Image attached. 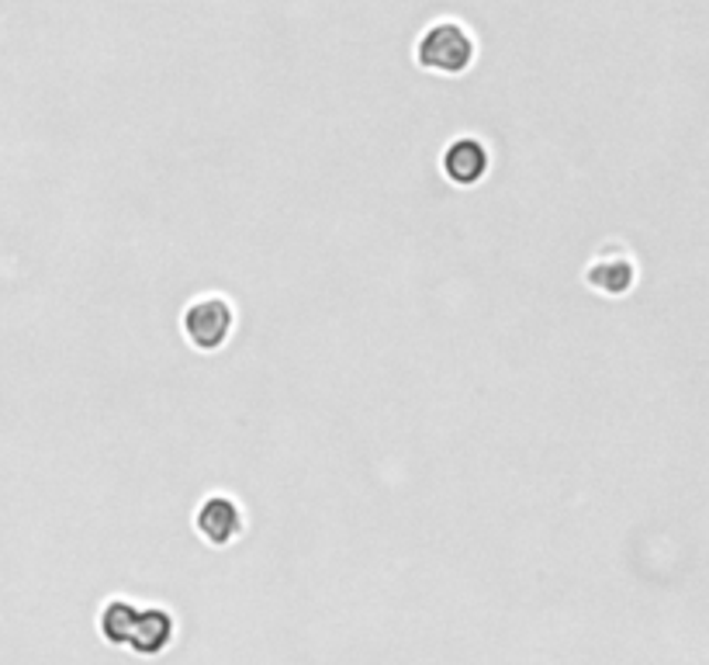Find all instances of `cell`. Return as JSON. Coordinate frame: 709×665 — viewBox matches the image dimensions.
<instances>
[{
	"mask_svg": "<svg viewBox=\"0 0 709 665\" xmlns=\"http://www.w3.org/2000/svg\"><path fill=\"white\" fill-rule=\"evenodd\" d=\"M415 60L423 70L457 76L470 66V60H475V39H470V32L464 29V24L440 21V24H433V29H426L423 39H419Z\"/></svg>",
	"mask_w": 709,
	"mask_h": 665,
	"instance_id": "1",
	"label": "cell"
},
{
	"mask_svg": "<svg viewBox=\"0 0 709 665\" xmlns=\"http://www.w3.org/2000/svg\"><path fill=\"white\" fill-rule=\"evenodd\" d=\"M183 337L201 353H215L229 344L235 329V309L225 295H201L183 309Z\"/></svg>",
	"mask_w": 709,
	"mask_h": 665,
	"instance_id": "2",
	"label": "cell"
},
{
	"mask_svg": "<svg viewBox=\"0 0 709 665\" xmlns=\"http://www.w3.org/2000/svg\"><path fill=\"white\" fill-rule=\"evenodd\" d=\"M194 527L198 534L204 537L212 548H229L235 537H240L246 530V517H243V506L235 503L232 496H208L201 506H198V514H194Z\"/></svg>",
	"mask_w": 709,
	"mask_h": 665,
	"instance_id": "3",
	"label": "cell"
},
{
	"mask_svg": "<svg viewBox=\"0 0 709 665\" xmlns=\"http://www.w3.org/2000/svg\"><path fill=\"white\" fill-rule=\"evenodd\" d=\"M488 167H491V157L482 139H470V136L454 139L443 152V173H446V181L457 188H475L488 173Z\"/></svg>",
	"mask_w": 709,
	"mask_h": 665,
	"instance_id": "4",
	"label": "cell"
},
{
	"mask_svg": "<svg viewBox=\"0 0 709 665\" xmlns=\"http://www.w3.org/2000/svg\"><path fill=\"white\" fill-rule=\"evenodd\" d=\"M173 637V618L160 606H146L136 613L133 634H128V648L139 655H160Z\"/></svg>",
	"mask_w": 709,
	"mask_h": 665,
	"instance_id": "5",
	"label": "cell"
},
{
	"mask_svg": "<svg viewBox=\"0 0 709 665\" xmlns=\"http://www.w3.org/2000/svg\"><path fill=\"white\" fill-rule=\"evenodd\" d=\"M585 281H589V288L610 295V298H620V295H626L629 288H634L637 267H634V261H629V257H623V253H616V257H599L595 264H589Z\"/></svg>",
	"mask_w": 709,
	"mask_h": 665,
	"instance_id": "6",
	"label": "cell"
},
{
	"mask_svg": "<svg viewBox=\"0 0 709 665\" xmlns=\"http://www.w3.org/2000/svg\"><path fill=\"white\" fill-rule=\"evenodd\" d=\"M139 606L128 600H112L100 606V634L108 637L112 645H128V634H133Z\"/></svg>",
	"mask_w": 709,
	"mask_h": 665,
	"instance_id": "7",
	"label": "cell"
}]
</instances>
